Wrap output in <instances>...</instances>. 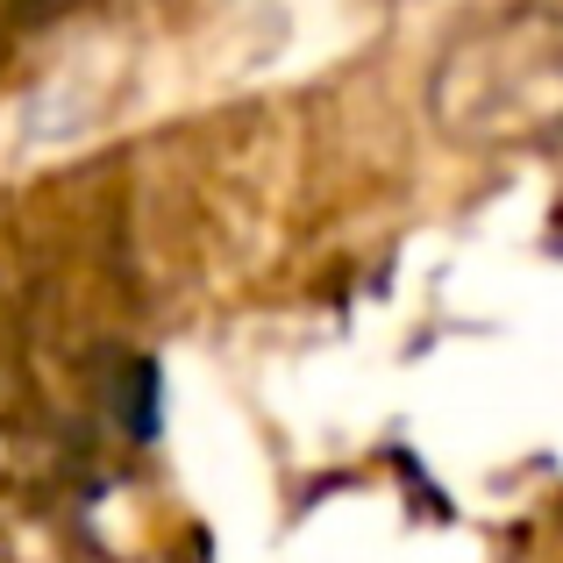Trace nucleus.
<instances>
[{
    "label": "nucleus",
    "mask_w": 563,
    "mask_h": 563,
    "mask_svg": "<svg viewBox=\"0 0 563 563\" xmlns=\"http://www.w3.org/2000/svg\"><path fill=\"white\" fill-rule=\"evenodd\" d=\"M435 114L456 136H536L563 122V22L514 14L464 36L435 71Z\"/></svg>",
    "instance_id": "f257e3e1"
}]
</instances>
